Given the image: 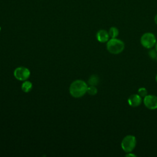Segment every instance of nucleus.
Masks as SVG:
<instances>
[{"label":"nucleus","mask_w":157,"mask_h":157,"mask_svg":"<svg viewBox=\"0 0 157 157\" xmlns=\"http://www.w3.org/2000/svg\"><path fill=\"white\" fill-rule=\"evenodd\" d=\"M148 91L147 89L144 87H141L138 90V94L140 95L142 98H144L147 95Z\"/></svg>","instance_id":"13"},{"label":"nucleus","mask_w":157,"mask_h":157,"mask_svg":"<svg viewBox=\"0 0 157 157\" xmlns=\"http://www.w3.org/2000/svg\"><path fill=\"white\" fill-rule=\"evenodd\" d=\"M144 105L150 110L157 109V96L153 94H147L144 98Z\"/></svg>","instance_id":"6"},{"label":"nucleus","mask_w":157,"mask_h":157,"mask_svg":"<svg viewBox=\"0 0 157 157\" xmlns=\"http://www.w3.org/2000/svg\"><path fill=\"white\" fill-rule=\"evenodd\" d=\"M109 34L110 37L111 38H117V37L119 34L118 29L115 26L111 27L109 30Z\"/></svg>","instance_id":"11"},{"label":"nucleus","mask_w":157,"mask_h":157,"mask_svg":"<svg viewBox=\"0 0 157 157\" xmlns=\"http://www.w3.org/2000/svg\"><path fill=\"white\" fill-rule=\"evenodd\" d=\"M1 26H0V31H1Z\"/></svg>","instance_id":"19"},{"label":"nucleus","mask_w":157,"mask_h":157,"mask_svg":"<svg viewBox=\"0 0 157 157\" xmlns=\"http://www.w3.org/2000/svg\"><path fill=\"white\" fill-rule=\"evenodd\" d=\"M126 156H133V157H136V155H134V153H132L131 152H129V153H126Z\"/></svg>","instance_id":"15"},{"label":"nucleus","mask_w":157,"mask_h":157,"mask_svg":"<svg viewBox=\"0 0 157 157\" xmlns=\"http://www.w3.org/2000/svg\"><path fill=\"white\" fill-rule=\"evenodd\" d=\"M137 144V140L133 135H127L121 142V147L125 153L132 152Z\"/></svg>","instance_id":"3"},{"label":"nucleus","mask_w":157,"mask_h":157,"mask_svg":"<svg viewBox=\"0 0 157 157\" xmlns=\"http://www.w3.org/2000/svg\"><path fill=\"white\" fill-rule=\"evenodd\" d=\"M91 96H94L96 95L98 93V90L96 87V86H93V85H90L89 86H88L87 88V92Z\"/></svg>","instance_id":"12"},{"label":"nucleus","mask_w":157,"mask_h":157,"mask_svg":"<svg viewBox=\"0 0 157 157\" xmlns=\"http://www.w3.org/2000/svg\"><path fill=\"white\" fill-rule=\"evenodd\" d=\"M155 80H156V83H157V74H156V76H155Z\"/></svg>","instance_id":"18"},{"label":"nucleus","mask_w":157,"mask_h":157,"mask_svg":"<svg viewBox=\"0 0 157 157\" xmlns=\"http://www.w3.org/2000/svg\"><path fill=\"white\" fill-rule=\"evenodd\" d=\"M140 42L144 47L147 49H150L155 46L156 42V39L154 34L148 32L142 34Z\"/></svg>","instance_id":"4"},{"label":"nucleus","mask_w":157,"mask_h":157,"mask_svg":"<svg viewBox=\"0 0 157 157\" xmlns=\"http://www.w3.org/2000/svg\"><path fill=\"white\" fill-rule=\"evenodd\" d=\"M155 47L156 50L157 51V40H156V44H155Z\"/></svg>","instance_id":"17"},{"label":"nucleus","mask_w":157,"mask_h":157,"mask_svg":"<svg viewBox=\"0 0 157 157\" xmlns=\"http://www.w3.org/2000/svg\"><path fill=\"white\" fill-rule=\"evenodd\" d=\"M142 102V97L138 94H131L128 99V104L132 107H136L139 106Z\"/></svg>","instance_id":"7"},{"label":"nucleus","mask_w":157,"mask_h":157,"mask_svg":"<svg viewBox=\"0 0 157 157\" xmlns=\"http://www.w3.org/2000/svg\"><path fill=\"white\" fill-rule=\"evenodd\" d=\"M31 72L28 68L24 66H20L17 67L13 71V75L15 78L20 81H25L30 76Z\"/></svg>","instance_id":"5"},{"label":"nucleus","mask_w":157,"mask_h":157,"mask_svg":"<svg viewBox=\"0 0 157 157\" xmlns=\"http://www.w3.org/2000/svg\"><path fill=\"white\" fill-rule=\"evenodd\" d=\"M154 20H155V23L157 25V14L155 15Z\"/></svg>","instance_id":"16"},{"label":"nucleus","mask_w":157,"mask_h":157,"mask_svg":"<svg viewBox=\"0 0 157 157\" xmlns=\"http://www.w3.org/2000/svg\"><path fill=\"white\" fill-rule=\"evenodd\" d=\"M99 82V77L96 75H92L90 76V77L88 79V84L90 85H93V86H96Z\"/></svg>","instance_id":"10"},{"label":"nucleus","mask_w":157,"mask_h":157,"mask_svg":"<svg viewBox=\"0 0 157 157\" xmlns=\"http://www.w3.org/2000/svg\"><path fill=\"white\" fill-rule=\"evenodd\" d=\"M88 85L82 80H75L71 83L69 86L70 94L75 98H81L87 92Z\"/></svg>","instance_id":"1"},{"label":"nucleus","mask_w":157,"mask_h":157,"mask_svg":"<svg viewBox=\"0 0 157 157\" xmlns=\"http://www.w3.org/2000/svg\"><path fill=\"white\" fill-rule=\"evenodd\" d=\"M96 36L97 40L101 43L107 42L109 40V37H110L109 33L105 29L99 30L97 32Z\"/></svg>","instance_id":"8"},{"label":"nucleus","mask_w":157,"mask_h":157,"mask_svg":"<svg viewBox=\"0 0 157 157\" xmlns=\"http://www.w3.org/2000/svg\"><path fill=\"white\" fill-rule=\"evenodd\" d=\"M156 61H157V56H156Z\"/></svg>","instance_id":"20"},{"label":"nucleus","mask_w":157,"mask_h":157,"mask_svg":"<svg viewBox=\"0 0 157 157\" xmlns=\"http://www.w3.org/2000/svg\"><path fill=\"white\" fill-rule=\"evenodd\" d=\"M33 88V84L30 81L25 80L21 85V90L25 93H29Z\"/></svg>","instance_id":"9"},{"label":"nucleus","mask_w":157,"mask_h":157,"mask_svg":"<svg viewBox=\"0 0 157 157\" xmlns=\"http://www.w3.org/2000/svg\"><path fill=\"white\" fill-rule=\"evenodd\" d=\"M106 48L109 53L113 55H118L124 50V43L117 38H111L107 42Z\"/></svg>","instance_id":"2"},{"label":"nucleus","mask_w":157,"mask_h":157,"mask_svg":"<svg viewBox=\"0 0 157 157\" xmlns=\"http://www.w3.org/2000/svg\"><path fill=\"white\" fill-rule=\"evenodd\" d=\"M148 55L151 59H155L156 58V56H157V51L156 50V49L150 48V50L148 52Z\"/></svg>","instance_id":"14"}]
</instances>
